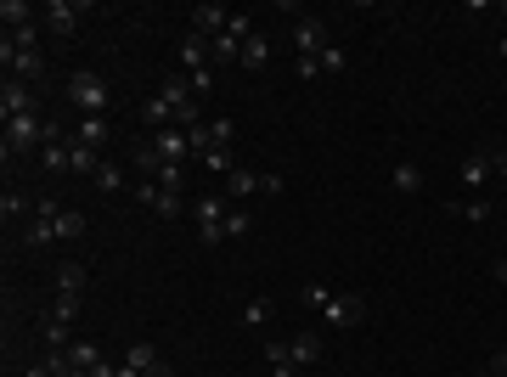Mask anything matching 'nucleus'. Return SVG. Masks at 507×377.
Here are the masks:
<instances>
[{
	"label": "nucleus",
	"instance_id": "1",
	"mask_svg": "<svg viewBox=\"0 0 507 377\" xmlns=\"http://www.w3.org/2000/svg\"><path fill=\"white\" fill-rule=\"evenodd\" d=\"M304 304L327 316V332H350V327L366 321V298H361V293H338V288L311 282V288H304Z\"/></svg>",
	"mask_w": 507,
	"mask_h": 377
},
{
	"label": "nucleus",
	"instance_id": "2",
	"mask_svg": "<svg viewBox=\"0 0 507 377\" xmlns=\"http://www.w3.org/2000/svg\"><path fill=\"white\" fill-rule=\"evenodd\" d=\"M57 124H46L40 113H23V119H6V141H0V152H6V163L12 158H23V152H46V141H57Z\"/></svg>",
	"mask_w": 507,
	"mask_h": 377
},
{
	"label": "nucleus",
	"instance_id": "3",
	"mask_svg": "<svg viewBox=\"0 0 507 377\" xmlns=\"http://www.w3.org/2000/svg\"><path fill=\"white\" fill-rule=\"evenodd\" d=\"M62 90H68V101H74V108H79L85 119L108 108V79H101V74H90V68H74Z\"/></svg>",
	"mask_w": 507,
	"mask_h": 377
},
{
	"label": "nucleus",
	"instance_id": "4",
	"mask_svg": "<svg viewBox=\"0 0 507 377\" xmlns=\"http://www.w3.org/2000/svg\"><path fill=\"white\" fill-rule=\"evenodd\" d=\"M192 215H197V236H203L209 248L226 243V215H231V209H226L220 197H192Z\"/></svg>",
	"mask_w": 507,
	"mask_h": 377
},
{
	"label": "nucleus",
	"instance_id": "5",
	"mask_svg": "<svg viewBox=\"0 0 507 377\" xmlns=\"http://www.w3.org/2000/svg\"><path fill=\"white\" fill-rule=\"evenodd\" d=\"M0 113H6V119L40 113V96H34V85H28V79H6V85H0Z\"/></svg>",
	"mask_w": 507,
	"mask_h": 377
},
{
	"label": "nucleus",
	"instance_id": "6",
	"mask_svg": "<svg viewBox=\"0 0 507 377\" xmlns=\"http://www.w3.org/2000/svg\"><path fill=\"white\" fill-rule=\"evenodd\" d=\"M0 62H6V79H40V51H28V46H12V40H0Z\"/></svg>",
	"mask_w": 507,
	"mask_h": 377
},
{
	"label": "nucleus",
	"instance_id": "7",
	"mask_svg": "<svg viewBox=\"0 0 507 377\" xmlns=\"http://www.w3.org/2000/svg\"><path fill=\"white\" fill-rule=\"evenodd\" d=\"M147 147H153L164 163H186V152H192V141H186V130H181V124L153 130V135H147Z\"/></svg>",
	"mask_w": 507,
	"mask_h": 377
},
{
	"label": "nucleus",
	"instance_id": "8",
	"mask_svg": "<svg viewBox=\"0 0 507 377\" xmlns=\"http://www.w3.org/2000/svg\"><path fill=\"white\" fill-rule=\"evenodd\" d=\"M491 175H496V152H468L462 158V192L468 197H480L491 186Z\"/></svg>",
	"mask_w": 507,
	"mask_h": 377
},
{
	"label": "nucleus",
	"instance_id": "9",
	"mask_svg": "<svg viewBox=\"0 0 507 377\" xmlns=\"http://www.w3.org/2000/svg\"><path fill=\"white\" fill-rule=\"evenodd\" d=\"M135 197H142V209H147V215H158V220H175V215H181V197H175V192H164L158 181H142V186H135Z\"/></svg>",
	"mask_w": 507,
	"mask_h": 377
},
{
	"label": "nucleus",
	"instance_id": "10",
	"mask_svg": "<svg viewBox=\"0 0 507 377\" xmlns=\"http://www.w3.org/2000/svg\"><path fill=\"white\" fill-rule=\"evenodd\" d=\"M293 51H299V57H322V51H327V28H322V17H299V28H293Z\"/></svg>",
	"mask_w": 507,
	"mask_h": 377
},
{
	"label": "nucleus",
	"instance_id": "11",
	"mask_svg": "<svg viewBox=\"0 0 507 377\" xmlns=\"http://www.w3.org/2000/svg\"><path fill=\"white\" fill-rule=\"evenodd\" d=\"M192 28H197V34H209V40H220V34L231 28V12H226V6H215V0H203V6H192Z\"/></svg>",
	"mask_w": 507,
	"mask_h": 377
},
{
	"label": "nucleus",
	"instance_id": "12",
	"mask_svg": "<svg viewBox=\"0 0 507 377\" xmlns=\"http://www.w3.org/2000/svg\"><path fill=\"white\" fill-rule=\"evenodd\" d=\"M181 62H186V74H203V68H209L215 62V46H209V34H186V40H181Z\"/></svg>",
	"mask_w": 507,
	"mask_h": 377
},
{
	"label": "nucleus",
	"instance_id": "13",
	"mask_svg": "<svg viewBox=\"0 0 507 377\" xmlns=\"http://www.w3.org/2000/svg\"><path fill=\"white\" fill-rule=\"evenodd\" d=\"M79 12L85 6H74V0H51V6H46V28L57 34V40H68V34L79 28Z\"/></svg>",
	"mask_w": 507,
	"mask_h": 377
},
{
	"label": "nucleus",
	"instance_id": "14",
	"mask_svg": "<svg viewBox=\"0 0 507 377\" xmlns=\"http://www.w3.org/2000/svg\"><path fill=\"white\" fill-rule=\"evenodd\" d=\"M288 355H293L299 372H311V366L322 361V332H299V338H288Z\"/></svg>",
	"mask_w": 507,
	"mask_h": 377
},
{
	"label": "nucleus",
	"instance_id": "15",
	"mask_svg": "<svg viewBox=\"0 0 507 377\" xmlns=\"http://www.w3.org/2000/svg\"><path fill=\"white\" fill-rule=\"evenodd\" d=\"M68 366H74V372H101V350L90 344V338H74V344H68V350H57Z\"/></svg>",
	"mask_w": 507,
	"mask_h": 377
},
{
	"label": "nucleus",
	"instance_id": "16",
	"mask_svg": "<svg viewBox=\"0 0 507 377\" xmlns=\"http://www.w3.org/2000/svg\"><path fill=\"white\" fill-rule=\"evenodd\" d=\"M40 169H51V175H74V152H68V135L46 141V152H40Z\"/></svg>",
	"mask_w": 507,
	"mask_h": 377
},
{
	"label": "nucleus",
	"instance_id": "17",
	"mask_svg": "<svg viewBox=\"0 0 507 377\" xmlns=\"http://www.w3.org/2000/svg\"><path fill=\"white\" fill-rule=\"evenodd\" d=\"M259 186H265V175H254V169H248V163H237V169H231V175H226V192H231V197H254Z\"/></svg>",
	"mask_w": 507,
	"mask_h": 377
},
{
	"label": "nucleus",
	"instance_id": "18",
	"mask_svg": "<svg viewBox=\"0 0 507 377\" xmlns=\"http://www.w3.org/2000/svg\"><path fill=\"white\" fill-rule=\"evenodd\" d=\"M68 152H74V175H96L101 169V147H85L79 135H68Z\"/></svg>",
	"mask_w": 507,
	"mask_h": 377
},
{
	"label": "nucleus",
	"instance_id": "19",
	"mask_svg": "<svg viewBox=\"0 0 507 377\" xmlns=\"http://www.w3.org/2000/svg\"><path fill=\"white\" fill-rule=\"evenodd\" d=\"M74 321H79V298H68V293H57V304H51V316H46V327H68V332H74Z\"/></svg>",
	"mask_w": 507,
	"mask_h": 377
},
{
	"label": "nucleus",
	"instance_id": "20",
	"mask_svg": "<svg viewBox=\"0 0 507 377\" xmlns=\"http://www.w3.org/2000/svg\"><path fill=\"white\" fill-rule=\"evenodd\" d=\"M79 141H85V147H108V113L79 119Z\"/></svg>",
	"mask_w": 507,
	"mask_h": 377
},
{
	"label": "nucleus",
	"instance_id": "21",
	"mask_svg": "<svg viewBox=\"0 0 507 377\" xmlns=\"http://www.w3.org/2000/svg\"><path fill=\"white\" fill-rule=\"evenodd\" d=\"M57 293L79 298V293H85V265H57Z\"/></svg>",
	"mask_w": 507,
	"mask_h": 377
},
{
	"label": "nucleus",
	"instance_id": "22",
	"mask_svg": "<svg viewBox=\"0 0 507 377\" xmlns=\"http://www.w3.org/2000/svg\"><path fill=\"white\" fill-rule=\"evenodd\" d=\"M90 181H96V192H119V186H124V163H113V158H101V169H96Z\"/></svg>",
	"mask_w": 507,
	"mask_h": 377
},
{
	"label": "nucleus",
	"instance_id": "23",
	"mask_svg": "<svg viewBox=\"0 0 507 377\" xmlns=\"http://www.w3.org/2000/svg\"><path fill=\"white\" fill-rule=\"evenodd\" d=\"M265 361H270V372H277V377H304V372L293 366V355H288V344H265Z\"/></svg>",
	"mask_w": 507,
	"mask_h": 377
},
{
	"label": "nucleus",
	"instance_id": "24",
	"mask_svg": "<svg viewBox=\"0 0 507 377\" xmlns=\"http://www.w3.org/2000/svg\"><path fill=\"white\" fill-rule=\"evenodd\" d=\"M164 192H175V197H186V163H164L158 175H153Z\"/></svg>",
	"mask_w": 507,
	"mask_h": 377
},
{
	"label": "nucleus",
	"instance_id": "25",
	"mask_svg": "<svg viewBox=\"0 0 507 377\" xmlns=\"http://www.w3.org/2000/svg\"><path fill=\"white\" fill-rule=\"evenodd\" d=\"M0 17H6V28H28L34 6H28V0H0Z\"/></svg>",
	"mask_w": 507,
	"mask_h": 377
},
{
	"label": "nucleus",
	"instance_id": "26",
	"mask_svg": "<svg viewBox=\"0 0 507 377\" xmlns=\"http://www.w3.org/2000/svg\"><path fill=\"white\" fill-rule=\"evenodd\" d=\"M451 215H462V220H473V225H485V220H491V197H468V203H451Z\"/></svg>",
	"mask_w": 507,
	"mask_h": 377
},
{
	"label": "nucleus",
	"instance_id": "27",
	"mask_svg": "<svg viewBox=\"0 0 507 377\" xmlns=\"http://www.w3.org/2000/svg\"><path fill=\"white\" fill-rule=\"evenodd\" d=\"M124 366L153 372V366H164V361H158V350H153V344H130V350H124Z\"/></svg>",
	"mask_w": 507,
	"mask_h": 377
},
{
	"label": "nucleus",
	"instance_id": "28",
	"mask_svg": "<svg viewBox=\"0 0 507 377\" xmlns=\"http://www.w3.org/2000/svg\"><path fill=\"white\" fill-rule=\"evenodd\" d=\"M57 236H62V243L85 236V215H79V209H62V215H57Z\"/></svg>",
	"mask_w": 507,
	"mask_h": 377
},
{
	"label": "nucleus",
	"instance_id": "29",
	"mask_svg": "<svg viewBox=\"0 0 507 377\" xmlns=\"http://www.w3.org/2000/svg\"><path fill=\"white\" fill-rule=\"evenodd\" d=\"M270 62V40H265V34H254V40L243 46V68H265Z\"/></svg>",
	"mask_w": 507,
	"mask_h": 377
},
{
	"label": "nucleus",
	"instance_id": "30",
	"mask_svg": "<svg viewBox=\"0 0 507 377\" xmlns=\"http://www.w3.org/2000/svg\"><path fill=\"white\" fill-rule=\"evenodd\" d=\"M186 141H192V152L203 158V152H215V124H192L186 130Z\"/></svg>",
	"mask_w": 507,
	"mask_h": 377
},
{
	"label": "nucleus",
	"instance_id": "31",
	"mask_svg": "<svg viewBox=\"0 0 507 377\" xmlns=\"http://www.w3.org/2000/svg\"><path fill=\"white\" fill-rule=\"evenodd\" d=\"M248 231H254V215L248 209H231L226 215V236H231V243H237V236H248Z\"/></svg>",
	"mask_w": 507,
	"mask_h": 377
},
{
	"label": "nucleus",
	"instance_id": "32",
	"mask_svg": "<svg viewBox=\"0 0 507 377\" xmlns=\"http://www.w3.org/2000/svg\"><path fill=\"white\" fill-rule=\"evenodd\" d=\"M395 186H400V192H417V186H423V169H417V163H395Z\"/></svg>",
	"mask_w": 507,
	"mask_h": 377
},
{
	"label": "nucleus",
	"instance_id": "33",
	"mask_svg": "<svg viewBox=\"0 0 507 377\" xmlns=\"http://www.w3.org/2000/svg\"><path fill=\"white\" fill-rule=\"evenodd\" d=\"M344 68H350L344 46H327V51H322V74H344Z\"/></svg>",
	"mask_w": 507,
	"mask_h": 377
},
{
	"label": "nucleus",
	"instance_id": "34",
	"mask_svg": "<svg viewBox=\"0 0 507 377\" xmlns=\"http://www.w3.org/2000/svg\"><path fill=\"white\" fill-rule=\"evenodd\" d=\"M23 209H28V197H23V192H6V197H0V220H6V225H12Z\"/></svg>",
	"mask_w": 507,
	"mask_h": 377
},
{
	"label": "nucleus",
	"instance_id": "35",
	"mask_svg": "<svg viewBox=\"0 0 507 377\" xmlns=\"http://www.w3.org/2000/svg\"><path fill=\"white\" fill-rule=\"evenodd\" d=\"M243 321H248V327H265V321H270V298H248Z\"/></svg>",
	"mask_w": 507,
	"mask_h": 377
},
{
	"label": "nucleus",
	"instance_id": "36",
	"mask_svg": "<svg viewBox=\"0 0 507 377\" xmlns=\"http://www.w3.org/2000/svg\"><path fill=\"white\" fill-rule=\"evenodd\" d=\"M293 74H299V79H316V74H322V57H299Z\"/></svg>",
	"mask_w": 507,
	"mask_h": 377
},
{
	"label": "nucleus",
	"instance_id": "37",
	"mask_svg": "<svg viewBox=\"0 0 507 377\" xmlns=\"http://www.w3.org/2000/svg\"><path fill=\"white\" fill-rule=\"evenodd\" d=\"M23 377H57V372H51V366H46V361H40V366H28V372H23Z\"/></svg>",
	"mask_w": 507,
	"mask_h": 377
},
{
	"label": "nucleus",
	"instance_id": "38",
	"mask_svg": "<svg viewBox=\"0 0 507 377\" xmlns=\"http://www.w3.org/2000/svg\"><path fill=\"white\" fill-rule=\"evenodd\" d=\"M491 372H496V377H507V350H502V355L491 361Z\"/></svg>",
	"mask_w": 507,
	"mask_h": 377
},
{
	"label": "nucleus",
	"instance_id": "39",
	"mask_svg": "<svg viewBox=\"0 0 507 377\" xmlns=\"http://www.w3.org/2000/svg\"><path fill=\"white\" fill-rule=\"evenodd\" d=\"M496 175H502V181H507V147H502V152H496Z\"/></svg>",
	"mask_w": 507,
	"mask_h": 377
},
{
	"label": "nucleus",
	"instance_id": "40",
	"mask_svg": "<svg viewBox=\"0 0 507 377\" xmlns=\"http://www.w3.org/2000/svg\"><path fill=\"white\" fill-rule=\"evenodd\" d=\"M496 282H507V259H496Z\"/></svg>",
	"mask_w": 507,
	"mask_h": 377
},
{
	"label": "nucleus",
	"instance_id": "41",
	"mask_svg": "<svg viewBox=\"0 0 507 377\" xmlns=\"http://www.w3.org/2000/svg\"><path fill=\"white\" fill-rule=\"evenodd\" d=\"M147 377H175V372H169V366H153V372H147Z\"/></svg>",
	"mask_w": 507,
	"mask_h": 377
},
{
	"label": "nucleus",
	"instance_id": "42",
	"mask_svg": "<svg viewBox=\"0 0 507 377\" xmlns=\"http://www.w3.org/2000/svg\"><path fill=\"white\" fill-rule=\"evenodd\" d=\"M496 51H502V57H507V34H502V40H496Z\"/></svg>",
	"mask_w": 507,
	"mask_h": 377
},
{
	"label": "nucleus",
	"instance_id": "43",
	"mask_svg": "<svg viewBox=\"0 0 507 377\" xmlns=\"http://www.w3.org/2000/svg\"><path fill=\"white\" fill-rule=\"evenodd\" d=\"M473 377H496V372H491V366H485V372H473Z\"/></svg>",
	"mask_w": 507,
	"mask_h": 377
},
{
	"label": "nucleus",
	"instance_id": "44",
	"mask_svg": "<svg viewBox=\"0 0 507 377\" xmlns=\"http://www.w3.org/2000/svg\"><path fill=\"white\" fill-rule=\"evenodd\" d=\"M502 17H507V0H502Z\"/></svg>",
	"mask_w": 507,
	"mask_h": 377
}]
</instances>
